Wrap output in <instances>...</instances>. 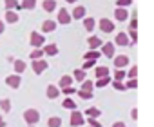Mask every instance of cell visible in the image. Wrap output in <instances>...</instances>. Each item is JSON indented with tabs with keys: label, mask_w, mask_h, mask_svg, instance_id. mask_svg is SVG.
<instances>
[{
	"label": "cell",
	"mask_w": 154,
	"mask_h": 127,
	"mask_svg": "<svg viewBox=\"0 0 154 127\" xmlns=\"http://www.w3.org/2000/svg\"><path fill=\"white\" fill-rule=\"evenodd\" d=\"M20 82H22V78H20V75H9L8 78H6V84H8V87H11V89H18L20 87Z\"/></svg>",
	"instance_id": "cell-9"
},
{
	"label": "cell",
	"mask_w": 154,
	"mask_h": 127,
	"mask_svg": "<svg viewBox=\"0 0 154 127\" xmlns=\"http://www.w3.org/2000/svg\"><path fill=\"white\" fill-rule=\"evenodd\" d=\"M114 18H116L118 22H125V20H129V11H127V8H116V11H114Z\"/></svg>",
	"instance_id": "cell-11"
},
{
	"label": "cell",
	"mask_w": 154,
	"mask_h": 127,
	"mask_svg": "<svg viewBox=\"0 0 154 127\" xmlns=\"http://www.w3.org/2000/svg\"><path fill=\"white\" fill-rule=\"evenodd\" d=\"M112 87H114L116 91H127V89H125V84L120 82V80H112Z\"/></svg>",
	"instance_id": "cell-37"
},
{
	"label": "cell",
	"mask_w": 154,
	"mask_h": 127,
	"mask_svg": "<svg viewBox=\"0 0 154 127\" xmlns=\"http://www.w3.org/2000/svg\"><path fill=\"white\" fill-rule=\"evenodd\" d=\"M82 20H84V27H85V31H87V33H91V31L94 29V26H96L94 18H91V17H85V18H82Z\"/></svg>",
	"instance_id": "cell-19"
},
{
	"label": "cell",
	"mask_w": 154,
	"mask_h": 127,
	"mask_svg": "<svg viewBox=\"0 0 154 127\" xmlns=\"http://www.w3.org/2000/svg\"><path fill=\"white\" fill-rule=\"evenodd\" d=\"M87 44H89V49H93V51H96V49H100L102 47V38H98V36H89L87 38Z\"/></svg>",
	"instance_id": "cell-13"
},
{
	"label": "cell",
	"mask_w": 154,
	"mask_h": 127,
	"mask_svg": "<svg viewBox=\"0 0 154 127\" xmlns=\"http://www.w3.org/2000/svg\"><path fill=\"white\" fill-rule=\"evenodd\" d=\"M44 54L56 56V54H58V45H56V44H47V45L44 47Z\"/></svg>",
	"instance_id": "cell-16"
},
{
	"label": "cell",
	"mask_w": 154,
	"mask_h": 127,
	"mask_svg": "<svg viewBox=\"0 0 154 127\" xmlns=\"http://www.w3.org/2000/svg\"><path fill=\"white\" fill-rule=\"evenodd\" d=\"M109 84H111V76H102V78L96 80L94 85H96L98 89H102V87H105V85H109Z\"/></svg>",
	"instance_id": "cell-29"
},
{
	"label": "cell",
	"mask_w": 154,
	"mask_h": 127,
	"mask_svg": "<svg viewBox=\"0 0 154 127\" xmlns=\"http://www.w3.org/2000/svg\"><path fill=\"white\" fill-rule=\"evenodd\" d=\"M47 125L49 127H62V118L60 116H51L47 120Z\"/></svg>",
	"instance_id": "cell-30"
},
{
	"label": "cell",
	"mask_w": 154,
	"mask_h": 127,
	"mask_svg": "<svg viewBox=\"0 0 154 127\" xmlns=\"http://www.w3.org/2000/svg\"><path fill=\"white\" fill-rule=\"evenodd\" d=\"M31 67H33V71H35V75H42L47 67H49V64L44 60V58H38V60H33V64H31Z\"/></svg>",
	"instance_id": "cell-4"
},
{
	"label": "cell",
	"mask_w": 154,
	"mask_h": 127,
	"mask_svg": "<svg viewBox=\"0 0 154 127\" xmlns=\"http://www.w3.org/2000/svg\"><path fill=\"white\" fill-rule=\"evenodd\" d=\"M138 87V80L136 78H129V82L125 84V89H136Z\"/></svg>",
	"instance_id": "cell-38"
},
{
	"label": "cell",
	"mask_w": 154,
	"mask_h": 127,
	"mask_svg": "<svg viewBox=\"0 0 154 127\" xmlns=\"http://www.w3.org/2000/svg\"><path fill=\"white\" fill-rule=\"evenodd\" d=\"M131 4H132V0H116V6L118 8H127Z\"/></svg>",
	"instance_id": "cell-43"
},
{
	"label": "cell",
	"mask_w": 154,
	"mask_h": 127,
	"mask_svg": "<svg viewBox=\"0 0 154 127\" xmlns=\"http://www.w3.org/2000/svg\"><path fill=\"white\" fill-rule=\"evenodd\" d=\"M103 56H107V58H112V56H116V49H114V44L112 42H105V44H102V51H100Z\"/></svg>",
	"instance_id": "cell-6"
},
{
	"label": "cell",
	"mask_w": 154,
	"mask_h": 127,
	"mask_svg": "<svg viewBox=\"0 0 154 127\" xmlns=\"http://www.w3.org/2000/svg\"><path fill=\"white\" fill-rule=\"evenodd\" d=\"M85 114H87V118H100L102 111H100L98 107H87V109H85Z\"/></svg>",
	"instance_id": "cell-23"
},
{
	"label": "cell",
	"mask_w": 154,
	"mask_h": 127,
	"mask_svg": "<svg viewBox=\"0 0 154 127\" xmlns=\"http://www.w3.org/2000/svg\"><path fill=\"white\" fill-rule=\"evenodd\" d=\"M98 27H100L102 33H112V31H114V22L109 20V18H100Z\"/></svg>",
	"instance_id": "cell-5"
},
{
	"label": "cell",
	"mask_w": 154,
	"mask_h": 127,
	"mask_svg": "<svg viewBox=\"0 0 154 127\" xmlns=\"http://www.w3.org/2000/svg\"><path fill=\"white\" fill-rule=\"evenodd\" d=\"M4 29H6V26H4V22H2V20H0V35L4 33Z\"/></svg>",
	"instance_id": "cell-47"
},
{
	"label": "cell",
	"mask_w": 154,
	"mask_h": 127,
	"mask_svg": "<svg viewBox=\"0 0 154 127\" xmlns=\"http://www.w3.org/2000/svg\"><path fill=\"white\" fill-rule=\"evenodd\" d=\"M67 4H74V2H78V0H65Z\"/></svg>",
	"instance_id": "cell-49"
},
{
	"label": "cell",
	"mask_w": 154,
	"mask_h": 127,
	"mask_svg": "<svg viewBox=\"0 0 154 127\" xmlns=\"http://www.w3.org/2000/svg\"><path fill=\"white\" fill-rule=\"evenodd\" d=\"M100 56H102V53H100L98 49H96V51L91 49V51H87V53L84 54V60H98Z\"/></svg>",
	"instance_id": "cell-26"
},
{
	"label": "cell",
	"mask_w": 154,
	"mask_h": 127,
	"mask_svg": "<svg viewBox=\"0 0 154 127\" xmlns=\"http://www.w3.org/2000/svg\"><path fill=\"white\" fill-rule=\"evenodd\" d=\"M4 6H6L8 11H18V9H22L20 4H18V0H4Z\"/></svg>",
	"instance_id": "cell-15"
},
{
	"label": "cell",
	"mask_w": 154,
	"mask_h": 127,
	"mask_svg": "<svg viewBox=\"0 0 154 127\" xmlns=\"http://www.w3.org/2000/svg\"><path fill=\"white\" fill-rule=\"evenodd\" d=\"M129 44H131V40H129V36H127L125 31H122V33L116 35V38H114V45H122V47H125V45H129Z\"/></svg>",
	"instance_id": "cell-10"
},
{
	"label": "cell",
	"mask_w": 154,
	"mask_h": 127,
	"mask_svg": "<svg viewBox=\"0 0 154 127\" xmlns=\"http://www.w3.org/2000/svg\"><path fill=\"white\" fill-rule=\"evenodd\" d=\"M8 24H17L18 22V15L17 11H6V18H4Z\"/></svg>",
	"instance_id": "cell-22"
},
{
	"label": "cell",
	"mask_w": 154,
	"mask_h": 127,
	"mask_svg": "<svg viewBox=\"0 0 154 127\" xmlns=\"http://www.w3.org/2000/svg\"><path fill=\"white\" fill-rule=\"evenodd\" d=\"M62 93H63L65 96H71V94H74V93H76V89H74L72 85H69V87H62Z\"/></svg>",
	"instance_id": "cell-41"
},
{
	"label": "cell",
	"mask_w": 154,
	"mask_h": 127,
	"mask_svg": "<svg viewBox=\"0 0 154 127\" xmlns=\"http://www.w3.org/2000/svg\"><path fill=\"white\" fill-rule=\"evenodd\" d=\"M114 58V67L116 69H125L129 66V56L125 54H118V56H112Z\"/></svg>",
	"instance_id": "cell-8"
},
{
	"label": "cell",
	"mask_w": 154,
	"mask_h": 127,
	"mask_svg": "<svg viewBox=\"0 0 154 127\" xmlns=\"http://www.w3.org/2000/svg\"><path fill=\"white\" fill-rule=\"evenodd\" d=\"M29 44L36 49V47H42L44 44H45V36L44 35H40L38 31H33L31 33V36H29Z\"/></svg>",
	"instance_id": "cell-3"
},
{
	"label": "cell",
	"mask_w": 154,
	"mask_h": 127,
	"mask_svg": "<svg viewBox=\"0 0 154 127\" xmlns=\"http://www.w3.org/2000/svg\"><path fill=\"white\" fill-rule=\"evenodd\" d=\"M42 6H44V11L53 13V11L56 9V6H58V4L54 2V0H44V4H42Z\"/></svg>",
	"instance_id": "cell-24"
},
{
	"label": "cell",
	"mask_w": 154,
	"mask_h": 127,
	"mask_svg": "<svg viewBox=\"0 0 154 127\" xmlns=\"http://www.w3.org/2000/svg\"><path fill=\"white\" fill-rule=\"evenodd\" d=\"M58 94H60V89L56 87V85H47V98L49 100H54V98H58Z\"/></svg>",
	"instance_id": "cell-17"
},
{
	"label": "cell",
	"mask_w": 154,
	"mask_h": 127,
	"mask_svg": "<svg viewBox=\"0 0 154 127\" xmlns=\"http://www.w3.org/2000/svg\"><path fill=\"white\" fill-rule=\"evenodd\" d=\"M76 94H78V96H80L82 100H91V98L94 96L93 93H89V91H80V89H78V91H76Z\"/></svg>",
	"instance_id": "cell-34"
},
{
	"label": "cell",
	"mask_w": 154,
	"mask_h": 127,
	"mask_svg": "<svg viewBox=\"0 0 154 127\" xmlns=\"http://www.w3.org/2000/svg\"><path fill=\"white\" fill-rule=\"evenodd\" d=\"M98 60H85L84 62V66H82V69L85 71V69H91V67H94V64H96Z\"/></svg>",
	"instance_id": "cell-39"
},
{
	"label": "cell",
	"mask_w": 154,
	"mask_h": 127,
	"mask_svg": "<svg viewBox=\"0 0 154 127\" xmlns=\"http://www.w3.org/2000/svg\"><path fill=\"white\" fill-rule=\"evenodd\" d=\"M31 60H38V58H44V49L42 47H36L35 51H31Z\"/></svg>",
	"instance_id": "cell-31"
},
{
	"label": "cell",
	"mask_w": 154,
	"mask_h": 127,
	"mask_svg": "<svg viewBox=\"0 0 154 127\" xmlns=\"http://www.w3.org/2000/svg\"><path fill=\"white\" fill-rule=\"evenodd\" d=\"M0 127H6V122H4V118L0 116Z\"/></svg>",
	"instance_id": "cell-48"
},
{
	"label": "cell",
	"mask_w": 154,
	"mask_h": 127,
	"mask_svg": "<svg viewBox=\"0 0 154 127\" xmlns=\"http://www.w3.org/2000/svg\"><path fill=\"white\" fill-rule=\"evenodd\" d=\"M93 89H94V82L93 80H84L82 82V85H80V91H89V93H93Z\"/></svg>",
	"instance_id": "cell-27"
},
{
	"label": "cell",
	"mask_w": 154,
	"mask_h": 127,
	"mask_svg": "<svg viewBox=\"0 0 154 127\" xmlns=\"http://www.w3.org/2000/svg\"><path fill=\"white\" fill-rule=\"evenodd\" d=\"M24 120H26V123L35 125V123H38V122H40V113H38L36 109L29 107V109H26V111H24Z\"/></svg>",
	"instance_id": "cell-1"
},
{
	"label": "cell",
	"mask_w": 154,
	"mask_h": 127,
	"mask_svg": "<svg viewBox=\"0 0 154 127\" xmlns=\"http://www.w3.org/2000/svg\"><path fill=\"white\" fill-rule=\"evenodd\" d=\"M85 78H87V75H85V71H84V69H76V71L72 73V80L80 82V84H82V82H84Z\"/></svg>",
	"instance_id": "cell-21"
},
{
	"label": "cell",
	"mask_w": 154,
	"mask_h": 127,
	"mask_svg": "<svg viewBox=\"0 0 154 127\" xmlns=\"http://www.w3.org/2000/svg\"><path fill=\"white\" fill-rule=\"evenodd\" d=\"M72 76H69V75H63L62 78H60V87H69V85H72Z\"/></svg>",
	"instance_id": "cell-28"
},
{
	"label": "cell",
	"mask_w": 154,
	"mask_h": 127,
	"mask_svg": "<svg viewBox=\"0 0 154 127\" xmlns=\"http://www.w3.org/2000/svg\"><path fill=\"white\" fill-rule=\"evenodd\" d=\"M112 127H127V125H125V122H114Z\"/></svg>",
	"instance_id": "cell-45"
},
{
	"label": "cell",
	"mask_w": 154,
	"mask_h": 127,
	"mask_svg": "<svg viewBox=\"0 0 154 127\" xmlns=\"http://www.w3.org/2000/svg\"><path fill=\"white\" fill-rule=\"evenodd\" d=\"M85 13H87V9H85L84 6H76L74 11L71 13V18H74V20H82V18H85Z\"/></svg>",
	"instance_id": "cell-12"
},
{
	"label": "cell",
	"mask_w": 154,
	"mask_h": 127,
	"mask_svg": "<svg viewBox=\"0 0 154 127\" xmlns=\"http://www.w3.org/2000/svg\"><path fill=\"white\" fill-rule=\"evenodd\" d=\"M131 116H132V120H136V118H138V111L132 109V111H131Z\"/></svg>",
	"instance_id": "cell-46"
},
{
	"label": "cell",
	"mask_w": 154,
	"mask_h": 127,
	"mask_svg": "<svg viewBox=\"0 0 154 127\" xmlns=\"http://www.w3.org/2000/svg\"><path fill=\"white\" fill-rule=\"evenodd\" d=\"M56 24H63V26H67V24H71V13L65 9V8H62L60 11H58V17H56Z\"/></svg>",
	"instance_id": "cell-7"
},
{
	"label": "cell",
	"mask_w": 154,
	"mask_h": 127,
	"mask_svg": "<svg viewBox=\"0 0 154 127\" xmlns=\"http://www.w3.org/2000/svg\"><path fill=\"white\" fill-rule=\"evenodd\" d=\"M85 122L89 123V127H102V123L98 122V118H87Z\"/></svg>",
	"instance_id": "cell-42"
},
{
	"label": "cell",
	"mask_w": 154,
	"mask_h": 127,
	"mask_svg": "<svg viewBox=\"0 0 154 127\" xmlns=\"http://www.w3.org/2000/svg\"><path fill=\"white\" fill-rule=\"evenodd\" d=\"M112 76H114V80H120V82H122L123 78H127V75H125V69H116Z\"/></svg>",
	"instance_id": "cell-35"
},
{
	"label": "cell",
	"mask_w": 154,
	"mask_h": 127,
	"mask_svg": "<svg viewBox=\"0 0 154 127\" xmlns=\"http://www.w3.org/2000/svg\"><path fill=\"white\" fill-rule=\"evenodd\" d=\"M138 27V17H136V13H132V17H131V27L129 29H136Z\"/></svg>",
	"instance_id": "cell-44"
},
{
	"label": "cell",
	"mask_w": 154,
	"mask_h": 127,
	"mask_svg": "<svg viewBox=\"0 0 154 127\" xmlns=\"http://www.w3.org/2000/svg\"><path fill=\"white\" fill-rule=\"evenodd\" d=\"M125 75H127V78H136V76H138V67L132 66V67L129 69V73H125Z\"/></svg>",
	"instance_id": "cell-40"
},
{
	"label": "cell",
	"mask_w": 154,
	"mask_h": 127,
	"mask_svg": "<svg viewBox=\"0 0 154 127\" xmlns=\"http://www.w3.org/2000/svg\"><path fill=\"white\" fill-rule=\"evenodd\" d=\"M127 36H129V40H131V44H136V42H138V33H136V29H129V33H127Z\"/></svg>",
	"instance_id": "cell-36"
},
{
	"label": "cell",
	"mask_w": 154,
	"mask_h": 127,
	"mask_svg": "<svg viewBox=\"0 0 154 127\" xmlns=\"http://www.w3.org/2000/svg\"><path fill=\"white\" fill-rule=\"evenodd\" d=\"M13 67H15V73H17V75H22V73L26 71L27 66H26V62H24V60H15Z\"/></svg>",
	"instance_id": "cell-18"
},
{
	"label": "cell",
	"mask_w": 154,
	"mask_h": 127,
	"mask_svg": "<svg viewBox=\"0 0 154 127\" xmlns=\"http://www.w3.org/2000/svg\"><path fill=\"white\" fill-rule=\"evenodd\" d=\"M69 123H71V127H82V125L85 123V116H84V113H82V111H76V109H72Z\"/></svg>",
	"instance_id": "cell-2"
},
{
	"label": "cell",
	"mask_w": 154,
	"mask_h": 127,
	"mask_svg": "<svg viewBox=\"0 0 154 127\" xmlns=\"http://www.w3.org/2000/svg\"><path fill=\"white\" fill-rule=\"evenodd\" d=\"M18 4H20L22 9L31 11V9H35V6H36V0H22V2H18Z\"/></svg>",
	"instance_id": "cell-25"
},
{
	"label": "cell",
	"mask_w": 154,
	"mask_h": 127,
	"mask_svg": "<svg viewBox=\"0 0 154 127\" xmlns=\"http://www.w3.org/2000/svg\"><path fill=\"white\" fill-rule=\"evenodd\" d=\"M102 76H109V67H105V66L94 67V78H102Z\"/></svg>",
	"instance_id": "cell-20"
},
{
	"label": "cell",
	"mask_w": 154,
	"mask_h": 127,
	"mask_svg": "<svg viewBox=\"0 0 154 127\" xmlns=\"http://www.w3.org/2000/svg\"><path fill=\"white\" fill-rule=\"evenodd\" d=\"M62 107H65V109H69V111H72V109H76V104H74V100H71L69 96H65V100H63V104H62Z\"/></svg>",
	"instance_id": "cell-32"
},
{
	"label": "cell",
	"mask_w": 154,
	"mask_h": 127,
	"mask_svg": "<svg viewBox=\"0 0 154 127\" xmlns=\"http://www.w3.org/2000/svg\"><path fill=\"white\" fill-rule=\"evenodd\" d=\"M56 22L54 20H44V24H42V33H53L54 29H56Z\"/></svg>",
	"instance_id": "cell-14"
},
{
	"label": "cell",
	"mask_w": 154,
	"mask_h": 127,
	"mask_svg": "<svg viewBox=\"0 0 154 127\" xmlns=\"http://www.w3.org/2000/svg\"><path fill=\"white\" fill-rule=\"evenodd\" d=\"M0 109H2V111H6V113H9V111H11V100H8V98H2V100H0Z\"/></svg>",
	"instance_id": "cell-33"
}]
</instances>
